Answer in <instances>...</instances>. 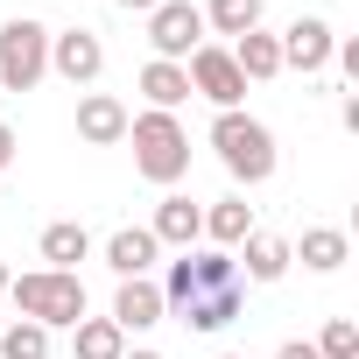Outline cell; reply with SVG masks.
<instances>
[{
  "instance_id": "obj_1",
  "label": "cell",
  "mask_w": 359,
  "mask_h": 359,
  "mask_svg": "<svg viewBox=\"0 0 359 359\" xmlns=\"http://www.w3.org/2000/svg\"><path fill=\"white\" fill-rule=\"evenodd\" d=\"M127 141H134V169L148 176V184H184L191 176V134L176 127V113H141L127 120Z\"/></svg>"
},
{
  "instance_id": "obj_2",
  "label": "cell",
  "mask_w": 359,
  "mask_h": 359,
  "mask_svg": "<svg viewBox=\"0 0 359 359\" xmlns=\"http://www.w3.org/2000/svg\"><path fill=\"white\" fill-rule=\"evenodd\" d=\"M8 303H15L29 324H43V331H71V324L85 317V282L64 275V268H36V275L8 282Z\"/></svg>"
},
{
  "instance_id": "obj_3",
  "label": "cell",
  "mask_w": 359,
  "mask_h": 359,
  "mask_svg": "<svg viewBox=\"0 0 359 359\" xmlns=\"http://www.w3.org/2000/svg\"><path fill=\"white\" fill-rule=\"evenodd\" d=\"M212 148H219L226 176L247 184V191L275 176V134H268L254 113H219V120H212Z\"/></svg>"
},
{
  "instance_id": "obj_4",
  "label": "cell",
  "mask_w": 359,
  "mask_h": 359,
  "mask_svg": "<svg viewBox=\"0 0 359 359\" xmlns=\"http://www.w3.org/2000/svg\"><path fill=\"white\" fill-rule=\"evenodd\" d=\"M50 78V29L36 15L0 22V92H36Z\"/></svg>"
},
{
  "instance_id": "obj_5",
  "label": "cell",
  "mask_w": 359,
  "mask_h": 359,
  "mask_svg": "<svg viewBox=\"0 0 359 359\" xmlns=\"http://www.w3.org/2000/svg\"><path fill=\"white\" fill-rule=\"evenodd\" d=\"M184 78H191V92L212 99L219 113H240V99H247V78H240L233 50H219V43H198V50L184 57Z\"/></svg>"
},
{
  "instance_id": "obj_6",
  "label": "cell",
  "mask_w": 359,
  "mask_h": 359,
  "mask_svg": "<svg viewBox=\"0 0 359 359\" xmlns=\"http://www.w3.org/2000/svg\"><path fill=\"white\" fill-rule=\"evenodd\" d=\"M148 43H155L162 64H184L205 43V8H191V0H162V8L148 15Z\"/></svg>"
},
{
  "instance_id": "obj_7",
  "label": "cell",
  "mask_w": 359,
  "mask_h": 359,
  "mask_svg": "<svg viewBox=\"0 0 359 359\" xmlns=\"http://www.w3.org/2000/svg\"><path fill=\"white\" fill-rule=\"evenodd\" d=\"M275 43H282V71H303V78L331 71V50H338V36H331V22H324V15H296Z\"/></svg>"
},
{
  "instance_id": "obj_8",
  "label": "cell",
  "mask_w": 359,
  "mask_h": 359,
  "mask_svg": "<svg viewBox=\"0 0 359 359\" xmlns=\"http://www.w3.org/2000/svg\"><path fill=\"white\" fill-rule=\"evenodd\" d=\"M50 71L71 78V85H92L106 71V43L92 29H64V36H50Z\"/></svg>"
},
{
  "instance_id": "obj_9",
  "label": "cell",
  "mask_w": 359,
  "mask_h": 359,
  "mask_svg": "<svg viewBox=\"0 0 359 359\" xmlns=\"http://www.w3.org/2000/svg\"><path fill=\"white\" fill-rule=\"evenodd\" d=\"M127 106L113 99V92H85L78 99V141H92V148H113V141H127Z\"/></svg>"
},
{
  "instance_id": "obj_10",
  "label": "cell",
  "mask_w": 359,
  "mask_h": 359,
  "mask_svg": "<svg viewBox=\"0 0 359 359\" xmlns=\"http://www.w3.org/2000/svg\"><path fill=\"white\" fill-rule=\"evenodd\" d=\"M148 233H155V247H184V254H191V247L205 240V205H191V198L169 191V198L155 205V226H148Z\"/></svg>"
},
{
  "instance_id": "obj_11",
  "label": "cell",
  "mask_w": 359,
  "mask_h": 359,
  "mask_svg": "<svg viewBox=\"0 0 359 359\" xmlns=\"http://www.w3.org/2000/svg\"><path fill=\"white\" fill-rule=\"evenodd\" d=\"M176 268H184V289H191V296H205V289H233V282H240V268H233L226 247H191ZM191 296H184V303H191Z\"/></svg>"
},
{
  "instance_id": "obj_12",
  "label": "cell",
  "mask_w": 359,
  "mask_h": 359,
  "mask_svg": "<svg viewBox=\"0 0 359 359\" xmlns=\"http://www.w3.org/2000/svg\"><path fill=\"white\" fill-rule=\"evenodd\" d=\"M155 254H162V247H155V233H148V226H120V233L106 240V268H113L120 282L148 275V268H155Z\"/></svg>"
},
{
  "instance_id": "obj_13",
  "label": "cell",
  "mask_w": 359,
  "mask_h": 359,
  "mask_svg": "<svg viewBox=\"0 0 359 359\" xmlns=\"http://www.w3.org/2000/svg\"><path fill=\"white\" fill-rule=\"evenodd\" d=\"M162 289L148 282V275H134V282H120V296H113V324L120 331H148V324H162Z\"/></svg>"
},
{
  "instance_id": "obj_14",
  "label": "cell",
  "mask_w": 359,
  "mask_h": 359,
  "mask_svg": "<svg viewBox=\"0 0 359 359\" xmlns=\"http://www.w3.org/2000/svg\"><path fill=\"white\" fill-rule=\"evenodd\" d=\"M233 64H240L247 85H268V78H282V43H275L268 29H247V36L233 43Z\"/></svg>"
},
{
  "instance_id": "obj_15",
  "label": "cell",
  "mask_w": 359,
  "mask_h": 359,
  "mask_svg": "<svg viewBox=\"0 0 359 359\" xmlns=\"http://www.w3.org/2000/svg\"><path fill=\"white\" fill-rule=\"evenodd\" d=\"M289 254H303L310 275H338V268L352 261V240H345L338 226H303V247H289Z\"/></svg>"
},
{
  "instance_id": "obj_16",
  "label": "cell",
  "mask_w": 359,
  "mask_h": 359,
  "mask_svg": "<svg viewBox=\"0 0 359 359\" xmlns=\"http://www.w3.org/2000/svg\"><path fill=\"white\" fill-rule=\"evenodd\" d=\"M141 99H148V113H176L191 99V78H184V64H141Z\"/></svg>"
},
{
  "instance_id": "obj_17",
  "label": "cell",
  "mask_w": 359,
  "mask_h": 359,
  "mask_svg": "<svg viewBox=\"0 0 359 359\" xmlns=\"http://www.w3.org/2000/svg\"><path fill=\"white\" fill-rule=\"evenodd\" d=\"M240 261H247V282H282L289 275V240H275V233H247L240 240Z\"/></svg>"
},
{
  "instance_id": "obj_18",
  "label": "cell",
  "mask_w": 359,
  "mask_h": 359,
  "mask_svg": "<svg viewBox=\"0 0 359 359\" xmlns=\"http://www.w3.org/2000/svg\"><path fill=\"white\" fill-rule=\"evenodd\" d=\"M240 303H247V296H240V282H233V289H205V296H191V303H184V324L212 338V331H226V324L240 317Z\"/></svg>"
},
{
  "instance_id": "obj_19",
  "label": "cell",
  "mask_w": 359,
  "mask_h": 359,
  "mask_svg": "<svg viewBox=\"0 0 359 359\" xmlns=\"http://www.w3.org/2000/svg\"><path fill=\"white\" fill-rule=\"evenodd\" d=\"M92 254V233L78 226V219H57V226H43V261L50 268H64V275H78V261Z\"/></svg>"
},
{
  "instance_id": "obj_20",
  "label": "cell",
  "mask_w": 359,
  "mask_h": 359,
  "mask_svg": "<svg viewBox=\"0 0 359 359\" xmlns=\"http://www.w3.org/2000/svg\"><path fill=\"white\" fill-rule=\"evenodd\" d=\"M71 352H78V359H120V352H127V331H120L113 317H78V324H71Z\"/></svg>"
},
{
  "instance_id": "obj_21",
  "label": "cell",
  "mask_w": 359,
  "mask_h": 359,
  "mask_svg": "<svg viewBox=\"0 0 359 359\" xmlns=\"http://www.w3.org/2000/svg\"><path fill=\"white\" fill-rule=\"evenodd\" d=\"M247 233H254V205H247V198H219V205L205 212V240H212V247H240Z\"/></svg>"
},
{
  "instance_id": "obj_22",
  "label": "cell",
  "mask_w": 359,
  "mask_h": 359,
  "mask_svg": "<svg viewBox=\"0 0 359 359\" xmlns=\"http://www.w3.org/2000/svg\"><path fill=\"white\" fill-rule=\"evenodd\" d=\"M205 29H219V36H247V29H261V0H212L205 8Z\"/></svg>"
},
{
  "instance_id": "obj_23",
  "label": "cell",
  "mask_w": 359,
  "mask_h": 359,
  "mask_svg": "<svg viewBox=\"0 0 359 359\" xmlns=\"http://www.w3.org/2000/svg\"><path fill=\"white\" fill-rule=\"evenodd\" d=\"M0 359H50V331L29 324V317H15L8 331H0Z\"/></svg>"
},
{
  "instance_id": "obj_24",
  "label": "cell",
  "mask_w": 359,
  "mask_h": 359,
  "mask_svg": "<svg viewBox=\"0 0 359 359\" xmlns=\"http://www.w3.org/2000/svg\"><path fill=\"white\" fill-rule=\"evenodd\" d=\"M317 359H359V324L352 317H331L324 338H317Z\"/></svg>"
},
{
  "instance_id": "obj_25",
  "label": "cell",
  "mask_w": 359,
  "mask_h": 359,
  "mask_svg": "<svg viewBox=\"0 0 359 359\" xmlns=\"http://www.w3.org/2000/svg\"><path fill=\"white\" fill-rule=\"evenodd\" d=\"M275 359H317V345H310V338H289V345H282Z\"/></svg>"
},
{
  "instance_id": "obj_26",
  "label": "cell",
  "mask_w": 359,
  "mask_h": 359,
  "mask_svg": "<svg viewBox=\"0 0 359 359\" xmlns=\"http://www.w3.org/2000/svg\"><path fill=\"white\" fill-rule=\"evenodd\" d=\"M8 162H15V127L0 120V176H8Z\"/></svg>"
},
{
  "instance_id": "obj_27",
  "label": "cell",
  "mask_w": 359,
  "mask_h": 359,
  "mask_svg": "<svg viewBox=\"0 0 359 359\" xmlns=\"http://www.w3.org/2000/svg\"><path fill=\"white\" fill-rule=\"evenodd\" d=\"M113 8H127V15H155L162 0H113Z\"/></svg>"
},
{
  "instance_id": "obj_28",
  "label": "cell",
  "mask_w": 359,
  "mask_h": 359,
  "mask_svg": "<svg viewBox=\"0 0 359 359\" xmlns=\"http://www.w3.org/2000/svg\"><path fill=\"white\" fill-rule=\"evenodd\" d=\"M8 282H15V275H8V261H0V296H8Z\"/></svg>"
},
{
  "instance_id": "obj_29",
  "label": "cell",
  "mask_w": 359,
  "mask_h": 359,
  "mask_svg": "<svg viewBox=\"0 0 359 359\" xmlns=\"http://www.w3.org/2000/svg\"><path fill=\"white\" fill-rule=\"evenodd\" d=\"M120 359H162V352H120Z\"/></svg>"
},
{
  "instance_id": "obj_30",
  "label": "cell",
  "mask_w": 359,
  "mask_h": 359,
  "mask_svg": "<svg viewBox=\"0 0 359 359\" xmlns=\"http://www.w3.org/2000/svg\"><path fill=\"white\" fill-rule=\"evenodd\" d=\"M219 359H240V352H219Z\"/></svg>"
}]
</instances>
